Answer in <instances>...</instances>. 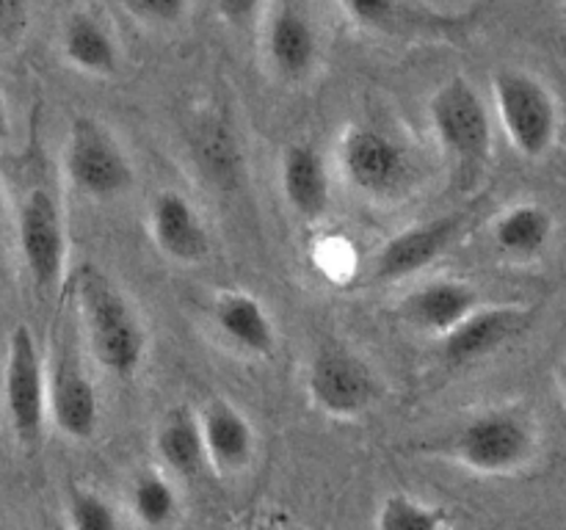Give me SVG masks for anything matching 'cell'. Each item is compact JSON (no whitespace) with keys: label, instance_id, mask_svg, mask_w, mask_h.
<instances>
[{"label":"cell","instance_id":"cell-1","mask_svg":"<svg viewBox=\"0 0 566 530\" xmlns=\"http://www.w3.org/2000/svg\"><path fill=\"white\" fill-rule=\"evenodd\" d=\"M72 304L94 362L119 381L136 379L149 351V337L136 304L97 265H83L77 271Z\"/></svg>","mask_w":566,"mask_h":530},{"label":"cell","instance_id":"cell-2","mask_svg":"<svg viewBox=\"0 0 566 530\" xmlns=\"http://www.w3.org/2000/svg\"><path fill=\"white\" fill-rule=\"evenodd\" d=\"M448 456L479 475H514L539 453V428L517 406H495L464 420L446 445Z\"/></svg>","mask_w":566,"mask_h":530},{"label":"cell","instance_id":"cell-3","mask_svg":"<svg viewBox=\"0 0 566 530\" xmlns=\"http://www.w3.org/2000/svg\"><path fill=\"white\" fill-rule=\"evenodd\" d=\"M86 342L77 324L75 304L55 335L48 359L50 423L72 442H88L99 428V395L86 368Z\"/></svg>","mask_w":566,"mask_h":530},{"label":"cell","instance_id":"cell-4","mask_svg":"<svg viewBox=\"0 0 566 530\" xmlns=\"http://www.w3.org/2000/svg\"><path fill=\"white\" fill-rule=\"evenodd\" d=\"M495 114L514 152L525 160H542L558 141L562 108L556 94L534 72L503 66L492 75Z\"/></svg>","mask_w":566,"mask_h":530},{"label":"cell","instance_id":"cell-5","mask_svg":"<svg viewBox=\"0 0 566 530\" xmlns=\"http://www.w3.org/2000/svg\"><path fill=\"white\" fill-rule=\"evenodd\" d=\"M343 177L370 202H396L415 186V160L398 138L374 125H348L337 144Z\"/></svg>","mask_w":566,"mask_h":530},{"label":"cell","instance_id":"cell-6","mask_svg":"<svg viewBox=\"0 0 566 530\" xmlns=\"http://www.w3.org/2000/svg\"><path fill=\"white\" fill-rule=\"evenodd\" d=\"M3 414L22 451L33 453L42 445L50 423L48 359L25 324L14 326L6 348Z\"/></svg>","mask_w":566,"mask_h":530},{"label":"cell","instance_id":"cell-7","mask_svg":"<svg viewBox=\"0 0 566 530\" xmlns=\"http://www.w3.org/2000/svg\"><path fill=\"white\" fill-rule=\"evenodd\" d=\"M429 125L442 152L462 169H475L492 158L495 132L486 99L470 77L453 75L429 97Z\"/></svg>","mask_w":566,"mask_h":530},{"label":"cell","instance_id":"cell-8","mask_svg":"<svg viewBox=\"0 0 566 530\" xmlns=\"http://www.w3.org/2000/svg\"><path fill=\"white\" fill-rule=\"evenodd\" d=\"M64 177L81 197L111 202L130 191L136 169L111 127L94 116H75L64 141Z\"/></svg>","mask_w":566,"mask_h":530},{"label":"cell","instance_id":"cell-9","mask_svg":"<svg viewBox=\"0 0 566 530\" xmlns=\"http://www.w3.org/2000/svg\"><path fill=\"white\" fill-rule=\"evenodd\" d=\"M17 248L31 285L42 296L61 287L70 257L66 221L59 199L48 188H31L17 213Z\"/></svg>","mask_w":566,"mask_h":530},{"label":"cell","instance_id":"cell-10","mask_svg":"<svg viewBox=\"0 0 566 530\" xmlns=\"http://www.w3.org/2000/svg\"><path fill=\"white\" fill-rule=\"evenodd\" d=\"M379 392L374 368L340 342H326L310 359L307 395L329 417H363L379 401Z\"/></svg>","mask_w":566,"mask_h":530},{"label":"cell","instance_id":"cell-11","mask_svg":"<svg viewBox=\"0 0 566 530\" xmlns=\"http://www.w3.org/2000/svg\"><path fill=\"white\" fill-rule=\"evenodd\" d=\"M468 224L470 215L464 210H457V213H446L440 219H429L423 224H412L396 232L376 252L374 279L385 282V285L412 279L431 263H437L464 235Z\"/></svg>","mask_w":566,"mask_h":530},{"label":"cell","instance_id":"cell-12","mask_svg":"<svg viewBox=\"0 0 566 530\" xmlns=\"http://www.w3.org/2000/svg\"><path fill=\"white\" fill-rule=\"evenodd\" d=\"M534 318L536 309L525 307V304H481L457 329L442 337V359L459 368V364L492 357L506 342L517 340L523 331H528Z\"/></svg>","mask_w":566,"mask_h":530},{"label":"cell","instance_id":"cell-13","mask_svg":"<svg viewBox=\"0 0 566 530\" xmlns=\"http://www.w3.org/2000/svg\"><path fill=\"white\" fill-rule=\"evenodd\" d=\"M149 235L164 257L180 265H199L210 257V232L202 213L180 191L164 188L149 202Z\"/></svg>","mask_w":566,"mask_h":530},{"label":"cell","instance_id":"cell-14","mask_svg":"<svg viewBox=\"0 0 566 530\" xmlns=\"http://www.w3.org/2000/svg\"><path fill=\"white\" fill-rule=\"evenodd\" d=\"M263 50L271 72L282 83H304L315 72L321 55L313 20L298 6H276L265 17Z\"/></svg>","mask_w":566,"mask_h":530},{"label":"cell","instance_id":"cell-15","mask_svg":"<svg viewBox=\"0 0 566 530\" xmlns=\"http://www.w3.org/2000/svg\"><path fill=\"white\" fill-rule=\"evenodd\" d=\"M357 28L379 36H451L464 28L462 17H448L420 0H337Z\"/></svg>","mask_w":566,"mask_h":530},{"label":"cell","instance_id":"cell-16","mask_svg":"<svg viewBox=\"0 0 566 530\" xmlns=\"http://www.w3.org/2000/svg\"><path fill=\"white\" fill-rule=\"evenodd\" d=\"M481 307V296L470 282L451 279H431L409 290L398 304V315L407 320L412 329L426 331L431 337H446L448 331L457 329L473 309Z\"/></svg>","mask_w":566,"mask_h":530},{"label":"cell","instance_id":"cell-17","mask_svg":"<svg viewBox=\"0 0 566 530\" xmlns=\"http://www.w3.org/2000/svg\"><path fill=\"white\" fill-rule=\"evenodd\" d=\"M208 464L221 475H238L252 464L258 436L247 414L227 398H210L199 409Z\"/></svg>","mask_w":566,"mask_h":530},{"label":"cell","instance_id":"cell-18","mask_svg":"<svg viewBox=\"0 0 566 530\" xmlns=\"http://www.w3.org/2000/svg\"><path fill=\"white\" fill-rule=\"evenodd\" d=\"M280 186L287 208L307 224H318L332 208V180L326 158L313 144H291L282 155Z\"/></svg>","mask_w":566,"mask_h":530},{"label":"cell","instance_id":"cell-19","mask_svg":"<svg viewBox=\"0 0 566 530\" xmlns=\"http://www.w3.org/2000/svg\"><path fill=\"white\" fill-rule=\"evenodd\" d=\"M216 329L247 357H274L276 329L269 309L247 290H219L210 304Z\"/></svg>","mask_w":566,"mask_h":530},{"label":"cell","instance_id":"cell-20","mask_svg":"<svg viewBox=\"0 0 566 530\" xmlns=\"http://www.w3.org/2000/svg\"><path fill=\"white\" fill-rule=\"evenodd\" d=\"M61 53L77 72L111 77L122 66V50L114 31L92 11H75L61 28Z\"/></svg>","mask_w":566,"mask_h":530},{"label":"cell","instance_id":"cell-21","mask_svg":"<svg viewBox=\"0 0 566 530\" xmlns=\"http://www.w3.org/2000/svg\"><path fill=\"white\" fill-rule=\"evenodd\" d=\"M556 235V215L539 202H517L495 215L492 243L509 259H536Z\"/></svg>","mask_w":566,"mask_h":530},{"label":"cell","instance_id":"cell-22","mask_svg":"<svg viewBox=\"0 0 566 530\" xmlns=\"http://www.w3.org/2000/svg\"><path fill=\"white\" fill-rule=\"evenodd\" d=\"M155 456L175 478H197L208 467L199 414L188 406H171L155 428Z\"/></svg>","mask_w":566,"mask_h":530},{"label":"cell","instance_id":"cell-23","mask_svg":"<svg viewBox=\"0 0 566 530\" xmlns=\"http://www.w3.org/2000/svg\"><path fill=\"white\" fill-rule=\"evenodd\" d=\"M127 508L144 530H169L180 519V491L175 489L169 475L158 469H144L130 480Z\"/></svg>","mask_w":566,"mask_h":530},{"label":"cell","instance_id":"cell-24","mask_svg":"<svg viewBox=\"0 0 566 530\" xmlns=\"http://www.w3.org/2000/svg\"><path fill=\"white\" fill-rule=\"evenodd\" d=\"M448 511L434 502L418 500L407 491H392L376 511L374 530H448Z\"/></svg>","mask_w":566,"mask_h":530},{"label":"cell","instance_id":"cell-25","mask_svg":"<svg viewBox=\"0 0 566 530\" xmlns=\"http://www.w3.org/2000/svg\"><path fill=\"white\" fill-rule=\"evenodd\" d=\"M64 530H122V519L108 497L72 484L64 497Z\"/></svg>","mask_w":566,"mask_h":530},{"label":"cell","instance_id":"cell-26","mask_svg":"<svg viewBox=\"0 0 566 530\" xmlns=\"http://www.w3.org/2000/svg\"><path fill=\"white\" fill-rule=\"evenodd\" d=\"M191 0H119L122 11L147 28H169L186 17Z\"/></svg>","mask_w":566,"mask_h":530},{"label":"cell","instance_id":"cell-27","mask_svg":"<svg viewBox=\"0 0 566 530\" xmlns=\"http://www.w3.org/2000/svg\"><path fill=\"white\" fill-rule=\"evenodd\" d=\"M31 25V0H0V53H9Z\"/></svg>","mask_w":566,"mask_h":530},{"label":"cell","instance_id":"cell-28","mask_svg":"<svg viewBox=\"0 0 566 530\" xmlns=\"http://www.w3.org/2000/svg\"><path fill=\"white\" fill-rule=\"evenodd\" d=\"M263 0H216V11L232 28H247L260 14Z\"/></svg>","mask_w":566,"mask_h":530},{"label":"cell","instance_id":"cell-29","mask_svg":"<svg viewBox=\"0 0 566 530\" xmlns=\"http://www.w3.org/2000/svg\"><path fill=\"white\" fill-rule=\"evenodd\" d=\"M11 136V114H9V105L6 99L0 97V144Z\"/></svg>","mask_w":566,"mask_h":530},{"label":"cell","instance_id":"cell-30","mask_svg":"<svg viewBox=\"0 0 566 530\" xmlns=\"http://www.w3.org/2000/svg\"><path fill=\"white\" fill-rule=\"evenodd\" d=\"M6 213H9V193H6L3 180H0V221L6 219Z\"/></svg>","mask_w":566,"mask_h":530},{"label":"cell","instance_id":"cell-31","mask_svg":"<svg viewBox=\"0 0 566 530\" xmlns=\"http://www.w3.org/2000/svg\"><path fill=\"white\" fill-rule=\"evenodd\" d=\"M558 395H562V401L566 406V362L558 368Z\"/></svg>","mask_w":566,"mask_h":530},{"label":"cell","instance_id":"cell-32","mask_svg":"<svg viewBox=\"0 0 566 530\" xmlns=\"http://www.w3.org/2000/svg\"><path fill=\"white\" fill-rule=\"evenodd\" d=\"M287 530H310V528H304V524H293V528H287Z\"/></svg>","mask_w":566,"mask_h":530},{"label":"cell","instance_id":"cell-33","mask_svg":"<svg viewBox=\"0 0 566 530\" xmlns=\"http://www.w3.org/2000/svg\"><path fill=\"white\" fill-rule=\"evenodd\" d=\"M448 530H453V528H448Z\"/></svg>","mask_w":566,"mask_h":530},{"label":"cell","instance_id":"cell-34","mask_svg":"<svg viewBox=\"0 0 566 530\" xmlns=\"http://www.w3.org/2000/svg\"><path fill=\"white\" fill-rule=\"evenodd\" d=\"M59 530H64V528H59Z\"/></svg>","mask_w":566,"mask_h":530}]
</instances>
